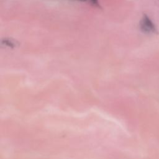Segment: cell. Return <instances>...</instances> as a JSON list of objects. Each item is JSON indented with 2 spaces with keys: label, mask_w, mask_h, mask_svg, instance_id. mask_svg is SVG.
I'll return each mask as SVG.
<instances>
[{
  "label": "cell",
  "mask_w": 159,
  "mask_h": 159,
  "mask_svg": "<svg viewBox=\"0 0 159 159\" xmlns=\"http://www.w3.org/2000/svg\"><path fill=\"white\" fill-rule=\"evenodd\" d=\"M139 27L140 30L147 34L158 33L157 27L146 14H143L139 22Z\"/></svg>",
  "instance_id": "obj_1"
},
{
  "label": "cell",
  "mask_w": 159,
  "mask_h": 159,
  "mask_svg": "<svg viewBox=\"0 0 159 159\" xmlns=\"http://www.w3.org/2000/svg\"><path fill=\"white\" fill-rule=\"evenodd\" d=\"M1 43L6 47H9L11 48H14L19 46L20 43L16 40L9 38V37H4L1 39Z\"/></svg>",
  "instance_id": "obj_2"
},
{
  "label": "cell",
  "mask_w": 159,
  "mask_h": 159,
  "mask_svg": "<svg viewBox=\"0 0 159 159\" xmlns=\"http://www.w3.org/2000/svg\"><path fill=\"white\" fill-rule=\"evenodd\" d=\"M89 1L91 2V4H92L95 7H99V8H101L98 0H89Z\"/></svg>",
  "instance_id": "obj_3"
},
{
  "label": "cell",
  "mask_w": 159,
  "mask_h": 159,
  "mask_svg": "<svg viewBox=\"0 0 159 159\" xmlns=\"http://www.w3.org/2000/svg\"><path fill=\"white\" fill-rule=\"evenodd\" d=\"M77 1H83V2H84V1H86L87 0H77Z\"/></svg>",
  "instance_id": "obj_4"
}]
</instances>
